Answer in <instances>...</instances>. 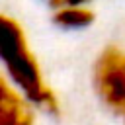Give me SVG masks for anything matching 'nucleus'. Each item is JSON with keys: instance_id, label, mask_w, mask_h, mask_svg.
<instances>
[{"instance_id": "nucleus-1", "label": "nucleus", "mask_w": 125, "mask_h": 125, "mask_svg": "<svg viewBox=\"0 0 125 125\" xmlns=\"http://www.w3.org/2000/svg\"><path fill=\"white\" fill-rule=\"evenodd\" d=\"M0 59L10 84L18 88L35 107L51 115L61 113L59 98L51 86H47L41 66L27 45L25 31L6 14L0 18Z\"/></svg>"}, {"instance_id": "nucleus-2", "label": "nucleus", "mask_w": 125, "mask_h": 125, "mask_svg": "<svg viewBox=\"0 0 125 125\" xmlns=\"http://www.w3.org/2000/svg\"><path fill=\"white\" fill-rule=\"evenodd\" d=\"M94 88L113 111L125 113V49L105 47L94 62Z\"/></svg>"}, {"instance_id": "nucleus-3", "label": "nucleus", "mask_w": 125, "mask_h": 125, "mask_svg": "<svg viewBox=\"0 0 125 125\" xmlns=\"http://www.w3.org/2000/svg\"><path fill=\"white\" fill-rule=\"evenodd\" d=\"M31 102L14 88L8 78L0 80V125H33Z\"/></svg>"}, {"instance_id": "nucleus-4", "label": "nucleus", "mask_w": 125, "mask_h": 125, "mask_svg": "<svg viewBox=\"0 0 125 125\" xmlns=\"http://www.w3.org/2000/svg\"><path fill=\"white\" fill-rule=\"evenodd\" d=\"M94 12L86 4H64L55 8L53 12V21L64 29H80L88 27L94 21Z\"/></svg>"}, {"instance_id": "nucleus-5", "label": "nucleus", "mask_w": 125, "mask_h": 125, "mask_svg": "<svg viewBox=\"0 0 125 125\" xmlns=\"http://www.w3.org/2000/svg\"><path fill=\"white\" fill-rule=\"evenodd\" d=\"M53 8H59V6H64V4H88L90 0H49Z\"/></svg>"}]
</instances>
